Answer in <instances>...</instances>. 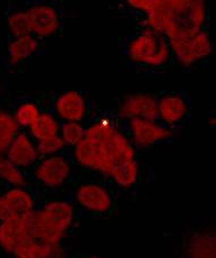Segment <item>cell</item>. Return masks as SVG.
I'll list each match as a JSON object with an SVG mask.
<instances>
[{"label": "cell", "mask_w": 216, "mask_h": 258, "mask_svg": "<svg viewBox=\"0 0 216 258\" xmlns=\"http://www.w3.org/2000/svg\"><path fill=\"white\" fill-rule=\"evenodd\" d=\"M133 8L144 14V29L167 41L206 31V4L200 0H140L133 2Z\"/></svg>", "instance_id": "cell-1"}, {"label": "cell", "mask_w": 216, "mask_h": 258, "mask_svg": "<svg viewBox=\"0 0 216 258\" xmlns=\"http://www.w3.org/2000/svg\"><path fill=\"white\" fill-rule=\"evenodd\" d=\"M75 221L76 209L71 202L50 201L29 215L30 236L51 246H61Z\"/></svg>", "instance_id": "cell-2"}, {"label": "cell", "mask_w": 216, "mask_h": 258, "mask_svg": "<svg viewBox=\"0 0 216 258\" xmlns=\"http://www.w3.org/2000/svg\"><path fill=\"white\" fill-rule=\"evenodd\" d=\"M123 49L131 63L142 68H163L172 58L167 40L149 29L141 30L129 37L124 42Z\"/></svg>", "instance_id": "cell-3"}, {"label": "cell", "mask_w": 216, "mask_h": 258, "mask_svg": "<svg viewBox=\"0 0 216 258\" xmlns=\"http://www.w3.org/2000/svg\"><path fill=\"white\" fill-rule=\"evenodd\" d=\"M167 42L170 45L172 58L184 68L192 67L193 64L208 57L213 49L207 31L178 37Z\"/></svg>", "instance_id": "cell-4"}, {"label": "cell", "mask_w": 216, "mask_h": 258, "mask_svg": "<svg viewBox=\"0 0 216 258\" xmlns=\"http://www.w3.org/2000/svg\"><path fill=\"white\" fill-rule=\"evenodd\" d=\"M127 131L135 149H150L175 136V129L165 126L157 119L128 120Z\"/></svg>", "instance_id": "cell-5"}, {"label": "cell", "mask_w": 216, "mask_h": 258, "mask_svg": "<svg viewBox=\"0 0 216 258\" xmlns=\"http://www.w3.org/2000/svg\"><path fill=\"white\" fill-rule=\"evenodd\" d=\"M191 112L188 95L182 92H166L157 95V120L175 129L187 122Z\"/></svg>", "instance_id": "cell-6"}, {"label": "cell", "mask_w": 216, "mask_h": 258, "mask_svg": "<svg viewBox=\"0 0 216 258\" xmlns=\"http://www.w3.org/2000/svg\"><path fill=\"white\" fill-rule=\"evenodd\" d=\"M71 174L72 163L70 159L62 154L44 157L33 170L34 179L47 188H58L64 185Z\"/></svg>", "instance_id": "cell-7"}, {"label": "cell", "mask_w": 216, "mask_h": 258, "mask_svg": "<svg viewBox=\"0 0 216 258\" xmlns=\"http://www.w3.org/2000/svg\"><path fill=\"white\" fill-rule=\"evenodd\" d=\"M116 114L126 121L132 119H157V95L152 93L125 95L118 102Z\"/></svg>", "instance_id": "cell-8"}, {"label": "cell", "mask_w": 216, "mask_h": 258, "mask_svg": "<svg viewBox=\"0 0 216 258\" xmlns=\"http://www.w3.org/2000/svg\"><path fill=\"white\" fill-rule=\"evenodd\" d=\"M36 200L27 187L11 186L0 195V222L33 213Z\"/></svg>", "instance_id": "cell-9"}, {"label": "cell", "mask_w": 216, "mask_h": 258, "mask_svg": "<svg viewBox=\"0 0 216 258\" xmlns=\"http://www.w3.org/2000/svg\"><path fill=\"white\" fill-rule=\"evenodd\" d=\"M27 11L33 37L42 39L58 32L61 24V16L53 4L37 3L30 6Z\"/></svg>", "instance_id": "cell-10"}, {"label": "cell", "mask_w": 216, "mask_h": 258, "mask_svg": "<svg viewBox=\"0 0 216 258\" xmlns=\"http://www.w3.org/2000/svg\"><path fill=\"white\" fill-rule=\"evenodd\" d=\"M77 204L86 212L104 214L112 208L114 199L110 191L100 183L87 182L80 184L75 192Z\"/></svg>", "instance_id": "cell-11"}, {"label": "cell", "mask_w": 216, "mask_h": 258, "mask_svg": "<svg viewBox=\"0 0 216 258\" xmlns=\"http://www.w3.org/2000/svg\"><path fill=\"white\" fill-rule=\"evenodd\" d=\"M87 98L78 90H68L56 96L53 103L54 114L61 122H81L87 115Z\"/></svg>", "instance_id": "cell-12"}, {"label": "cell", "mask_w": 216, "mask_h": 258, "mask_svg": "<svg viewBox=\"0 0 216 258\" xmlns=\"http://www.w3.org/2000/svg\"><path fill=\"white\" fill-rule=\"evenodd\" d=\"M5 154L8 160L21 170L34 165L39 160L36 143L25 132L19 133Z\"/></svg>", "instance_id": "cell-13"}, {"label": "cell", "mask_w": 216, "mask_h": 258, "mask_svg": "<svg viewBox=\"0 0 216 258\" xmlns=\"http://www.w3.org/2000/svg\"><path fill=\"white\" fill-rule=\"evenodd\" d=\"M29 215L16 216L0 222V248L10 253L17 243L30 236Z\"/></svg>", "instance_id": "cell-14"}, {"label": "cell", "mask_w": 216, "mask_h": 258, "mask_svg": "<svg viewBox=\"0 0 216 258\" xmlns=\"http://www.w3.org/2000/svg\"><path fill=\"white\" fill-rule=\"evenodd\" d=\"M10 255L13 258H48L63 255L61 246H51L37 239L27 238L12 249Z\"/></svg>", "instance_id": "cell-15"}, {"label": "cell", "mask_w": 216, "mask_h": 258, "mask_svg": "<svg viewBox=\"0 0 216 258\" xmlns=\"http://www.w3.org/2000/svg\"><path fill=\"white\" fill-rule=\"evenodd\" d=\"M61 121L49 111H41L38 118L28 128L29 135L34 141H44L60 135Z\"/></svg>", "instance_id": "cell-16"}, {"label": "cell", "mask_w": 216, "mask_h": 258, "mask_svg": "<svg viewBox=\"0 0 216 258\" xmlns=\"http://www.w3.org/2000/svg\"><path fill=\"white\" fill-rule=\"evenodd\" d=\"M41 48V42L38 38L25 36L13 39L8 45V61L12 64L22 63L25 59L32 57Z\"/></svg>", "instance_id": "cell-17"}, {"label": "cell", "mask_w": 216, "mask_h": 258, "mask_svg": "<svg viewBox=\"0 0 216 258\" xmlns=\"http://www.w3.org/2000/svg\"><path fill=\"white\" fill-rule=\"evenodd\" d=\"M40 112V104L34 98L27 97L16 103L14 112L12 114L20 128H29L34 120L38 118Z\"/></svg>", "instance_id": "cell-18"}, {"label": "cell", "mask_w": 216, "mask_h": 258, "mask_svg": "<svg viewBox=\"0 0 216 258\" xmlns=\"http://www.w3.org/2000/svg\"><path fill=\"white\" fill-rule=\"evenodd\" d=\"M20 133V126L13 114L0 110V156L5 154Z\"/></svg>", "instance_id": "cell-19"}, {"label": "cell", "mask_w": 216, "mask_h": 258, "mask_svg": "<svg viewBox=\"0 0 216 258\" xmlns=\"http://www.w3.org/2000/svg\"><path fill=\"white\" fill-rule=\"evenodd\" d=\"M189 258H215L214 235L198 233L189 244Z\"/></svg>", "instance_id": "cell-20"}, {"label": "cell", "mask_w": 216, "mask_h": 258, "mask_svg": "<svg viewBox=\"0 0 216 258\" xmlns=\"http://www.w3.org/2000/svg\"><path fill=\"white\" fill-rule=\"evenodd\" d=\"M0 179L10 186H27V178L23 170L13 165L4 154L0 156Z\"/></svg>", "instance_id": "cell-21"}, {"label": "cell", "mask_w": 216, "mask_h": 258, "mask_svg": "<svg viewBox=\"0 0 216 258\" xmlns=\"http://www.w3.org/2000/svg\"><path fill=\"white\" fill-rule=\"evenodd\" d=\"M7 25L14 39L32 34L28 11H17L12 13L7 19Z\"/></svg>", "instance_id": "cell-22"}, {"label": "cell", "mask_w": 216, "mask_h": 258, "mask_svg": "<svg viewBox=\"0 0 216 258\" xmlns=\"http://www.w3.org/2000/svg\"><path fill=\"white\" fill-rule=\"evenodd\" d=\"M60 137L64 142L66 146H75L84 139L85 126L81 122H61Z\"/></svg>", "instance_id": "cell-23"}, {"label": "cell", "mask_w": 216, "mask_h": 258, "mask_svg": "<svg viewBox=\"0 0 216 258\" xmlns=\"http://www.w3.org/2000/svg\"><path fill=\"white\" fill-rule=\"evenodd\" d=\"M36 148L39 153V157H50L61 153L64 148H66V144H64L61 137L56 136L48 140L37 142Z\"/></svg>", "instance_id": "cell-24"}, {"label": "cell", "mask_w": 216, "mask_h": 258, "mask_svg": "<svg viewBox=\"0 0 216 258\" xmlns=\"http://www.w3.org/2000/svg\"><path fill=\"white\" fill-rule=\"evenodd\" d=\"M48 258H68V257H66L64 255H58V256H51Z\"/></svg>", "instance_id": "cell-25"}]
</instances>
